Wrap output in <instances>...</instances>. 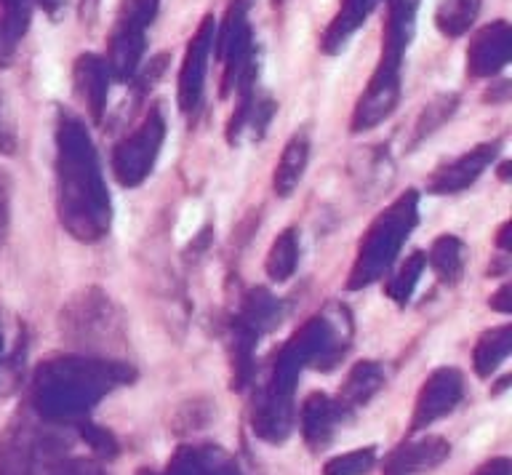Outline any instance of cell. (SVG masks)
<instances>
[{"instance_id": "10", "label": "cell", "mask_w": 512, "mask_h": 475, "mask_svg": "<svg viewBox=\"0 0 512 475\" xmlns=\"http://www.w3.org/2000/svg\"><path fill=\"white\" fill-rule=\"evenodd\" d=\"M78 81L88 86V102H91V113L99 118L102 115V99L104 86H107V65H102L96 57H80L78 59Z\"/></svg>"}, {"instance_id": "17", "label": "cell", "mask_w": 512, "mask_h": 475, "mask_svg": "<svg viewBox=\"0 0 512 475\" xmlns=\"http://www.w3.org/2000/svg\"><path fill=\"white\" fill-rule=\"evenodd\" d=\"M475 475H510V459H494L480 467Z\"/></svg>"}, {"instance_id": "8", "label": "cell", "mask_w": 512, "mask_h": 475, "mask_svg": "<svg viewBox=\"0 0 512 475\" xmlns=\"http://www.w3.org/2000/svg\"><path fill=\"white\" fill-rule=\"evenodd\" d=\"M307 158H310L307 134H296L286 145L283 155H280L278 166H275V190H278V195L286 198V195L294 193V187L299 185V179L304 174V166H307Z\"/></svg>"}, {"instance_id": "14", "label": "cell", "mask_w": 512, "mask_h": 475, "mask_svg": "<svg viewBox=\"0 0 512 475\" xmlns=\"http://www.w3.org/2000/svg\"><path fill=\"white\" fill-rule=\"evenodd\" d=\"M371 465H374V449H360L326 462L323 475H363L368 473V467Z\"/></svg>"}, {"instance_id": "11", "label": "cell", "mask_w": 512, "mask_h": 475, "mask_svg": "<svg viewBox=\"0 0 512 475\" xmlns=\"http://www.w3.org/2000/svg\"><path fill=\"white\" fill-rule=\"evenodd\" d=\"M462 243L456 238H440L435 246H432V267L443 275L446 283H456L459 273H462Z\"/></svg>"}, {"instance_id": "12", "label": "cell", "mask_w": 512, "mask_h": 475, "mask_svg": "<svg viewBox=\"0 0 512 475\" xmlns=\"http://www.w3.org/2000/svg\"><path fill=\"white\" fill-rule=\"evenodd\" d=\"M296 246H294V233L288 230L275 241L270 251V259H267V273L272 275V281H286L291 270L296 265Z\"/></svg>"}, {"instance_id": "6", "label": "cell", "mask_w": 512, "mask_h": 475, "mask_svg": "<svg viewBox=\"0 0 512 475\" xmlns=\"http://www.w3.org/2000/svg\"><path fill=\"white\" fill-rule=\"evenodd\" d=\"M448 446L443 438H427L422 443H414V446H403L387 459L384 465V475H414L422 473L427 467L440 465L448 454Z\"/></svg>"}, {"instance_id": "15", "label": "cell", "mask_w": 512, "mask_h": 475, "mask_svg": "<svg viewBox=\"0 0 512 475\" xmlns=\"http://www.w3.org/2000/svg\"><path fill=\"white\" fill-rule=\"evenodd\" d=\"M376 0H347V9H344V17L336 19L334 25V33H336V41H344L350 30L355 25H360V19L366 17L368 9L374 6Z\"/></svg>"}, {"instance_id": "2", "label": "cell", "mask_w": 512, "mask_h": 475, "mask_svg": "<svg viewBox=\"0 0 512 475\" xmlns=\"http://www.w3.org/2000/svg\"><path fill=\"white\" fill-rule=\"evenodd\" d=\"M214 17L203 19L198 35L190 41V49H187V57H184L182 75H179V102H182V110H192L198 105L200 91H203V75H206V62L208 51L214 46Z\"/></svg>"}, {"instance_id": "3", "label": "cell", "mask_w": 512, "mask_h": 475, "mask_svg": "<svg viewBox=\"0 0 512 475\" xmlns=\"http://www.w3.org/2000/svg\"><path fill=\"white\" fill-rule=\"evenodd\" d=\"M459 393H462V379H459L454 369L435 371L430 382L424 385L422 395H419L414 422H411V433L422 430L424 425H430L432 419H438L440 414L451 411Z\"/></svg>"}, {"instance_id": "16", "label": "cell", "mask_w": 512, "mask_h": 475, "mask_svg": "<svg viewBox=\"0 0 512 475\" xmlns=\"http://www.w3.org/2000/svg\"><path fill=\"white\" fill-rule=\"evenodd\" d=\"M6 227H8V185L6 177L0 174V243L6 238Z\"/></svg>"}, {"instance_id": "19", "label": "cell", "mask_w": 512, "mask_h": 475, "mask_svg": "<svg viewBox=\"0 0 512 475\" xmlns=\"http://www.w3.org/2000/svg\"><path fill=\"white\" fill-rule=\"evenodd\" d=\"M0 150H3V153H14V142L3 137V129H0Z\"/></svg>"}, {"instance_id": "7", "label": "cell", "mask_w": 512, "mask_h": 475, "mask_svg": "<svg viewBox=\"0 0 512 475\" xmlns=\"http://www.w3.org/2000/svg\"><path fill=\"white\" fill-rule=\"evenodd\" d=\"M30 25V0H0V67H8Z\"/></svg>"}, {"instance_id": "5", "label": "cell", "mask_w": 512, "mask_h": 475, "mask_svg": "<svg viewBox=\"0 0 512 475\" xmlns=\"http://www.w3.org/2000/svg\"><path fill=\"white\" fill-rule=\"evenodd\" d=\"M496 147H499L496 142L494 145L475 147L472 153L462 155L459 161H454L451 166H446V169H440L430 182L432 193H454V190H462V187H467L470 182H475V179L480 177V171L494 161Z\"/></svg>"}, {"instance_id": "9", "label": "cell", "mask_w": 512, "mask_h": 475, "mask_svg": "<svg viewBox=\"0 0 512 475\" xmlns=\"http://www.w3.org/2000/svg\"><path fill=\"white\" fill-rule=\"evenodd\" d=\"M478 6L480 0H440L438 14H435L440 33L451 35V38L462 35L472 25V19L478 14Z\"/></svg>"}, {"instance_id": "20", "label": "cell", "mask_w": 512, "mask_h": 475, "mask_svg": "<svg viewBox=\"0 0 512 475\" xmlns=\"http://www.w3.org/2000/svg\"><path fill=\"white\" fill-rule=\"evenodd\" d=\"M59 3H62V0H40V6H43L48 14H54V11L59 9Z\"/></svg>"}, {"instance_id": "4", "label": "cell", "mask_w": 512, "mask_h": 475, "mask_svg": "<svg viewBox=\"0 0 512 475\" xmlns=\"http://www.w3.org/2000/svg\"><path fill=\"white\" fill-rule=\"evenodd\" d=\"M510 59V27L507 22H496L475 35V41L467 49V70L472 75H491Z\"/></svg>"}, {"instance_id": "18", "label": "cell", "mask_w": 512, "mask_h": 475, "mask_svg": "<svg viewBox=\"0 0 512 475\" xmlns=\"http://www.w3.org/2000/svg\"><path fill=\"white\" fill-rule=\"evenodd\" d=\"M507 294H510V286H502V291L496 294L494 302H491V307H494V310H499V313H510V305L504 302V297H507Z\"/></svg>"}, {"instance_id": "13", "label": "cell", "mask_w": 512, "mask_h": 475, "mask_svg": "<svg viewBox=\"0 0 512 475\" xmlns=\"http://www.w3.org/2000/svg\"><path fill=\"white\" fill-rule=\"evenodd\" d=\"M456 102H459V99H456L454 94H443V97L432 99L430 105L424 107L419 123H416V139L427 137V134H432V131L438 129L446 118H451V113L456 110Z\"/></svg>"}, {"instance_id": "1", "label": "cell", "mask_w": 512, "mask_h": 475, "mask_svg": "<svg viewBox=\"0 0 512 475\" xmlns=\"http://www.w3.org/2000/svg\"><path fill=\"white\" fill-rule=\"evenodd\" d=\"M155 11H158V0H126V9L120 14L110 41V67L118 78H128L139 65L144 51V30L152 25Z\"/></svg>"}]
</instances>
